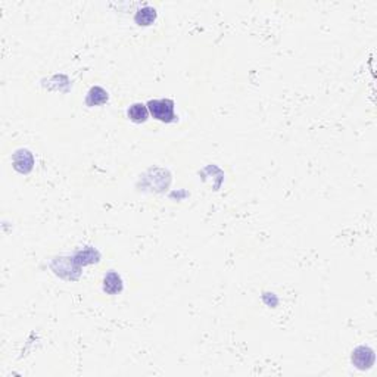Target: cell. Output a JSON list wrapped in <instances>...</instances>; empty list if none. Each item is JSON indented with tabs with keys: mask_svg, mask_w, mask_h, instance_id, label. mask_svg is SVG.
Listing matches in <instances>:
<instances>
[{
	"mask_svg": "<svg viewBox=\"0 0 377 377\" xmlns=\"http://www.w3.org/2000/svg\"><path fill=\"white\" fill-rule=\"evenodd\" d=\"M148 109L155 120L162 122H173L176 120L174 114V102L169 99H161V100H151L148 104Z\"/></svg>",
	"mask_w": 377,
	"mask_h": 377,
	"instance_id": "obj_1",
	"label": "cell"
},
{
	"mask_svg": "<svg viewBox=\"0 0 377 377\" xmlns=\"http://www.w3.org/2000/svg\"><path fill=\"white\" fill-rule=\"evenodd\" d=\"M352 362H354L358 368L365 370V368H368V367L373 365V362H374V354H373V351H371L370 348L365 347L357 348V349L354 351V354H352Z\"/></svg>",
	"mask_w": 377,
	"mask_h": 377,
	"instance_id": "obj_2",
	"label": "cell"
},
{
	"mask_svg": "<svg viewBox=\"0 0 377 377\" xmlns=\"http://www.w3.org/2000/svg\"><path fill=\"white\" fill-rule=\"evenodd\" d=\"M15 168L21 173H28L32 168V156L28 151H19L15 155Z\"/></svg>",
	"mask_w": 377,
	"mask_h": 377,
	"instance_id": "obj_3",
	"label": "cell"
},
{
	"mask_svg": "<svg viewBox=\"0 0 377 377\" xmlns=\"http://www.w3.org/2000/svg\"><path fill=\"white\" fill-rule=\"evenodd\" d=\"M128 118L134 122H145L148 120V106H145L143 104H134L128 108Z\"/></svg>",
	"mask_w": 377,
	"mask_h": 377,
	"instance_id": "obj_4",
	"label": "cell"
},
{
	"mask_svg": "<svg viewBox=\"0 0 377 377\" xmlns=\"http://www.w3.org/2000/svg\"><path fill=\"white\" fill-rule=\"evenodd\" d=\"M108 100V93H106L102 87H93L89 94H87V105L89 106H96L102 105Z\"/></svg>",
	"mask_w": 377,
	"mask_h": 377,
	"instance_id": "obj_5",
	"label": "cell"
},
{
	"mask_svg": "<svg viewBox=\"0 0 377 377\" xmlns=\"http://www.w3.org/2000/svg\"><path fill=\"white\" fill-rule=\"evenodd\" d=\"M122 289L120 276L117 272H109L104 280V290L108 293H117Z\"/></svg>",
	"mask_w": 377,
	"mask_h": 377,
	"instance_id": "obj_6",
	"label": "cell"
},
{
	"mask_svg": "<svg viewBox=\"0 0 377 377\" xmlns=\"http://www.w3.org/2000/svg\"><path fill=\"white\" fill-rule=\"evenodd\" d=\"M156 18V11L153 8H143L136 14V22L139 25H151Z\"/></svg>",
	"mask_w": 377,
	"mask_h": 377,
	"instance_id": "obj_7",
	"label": "cell"
}]
</instances>
